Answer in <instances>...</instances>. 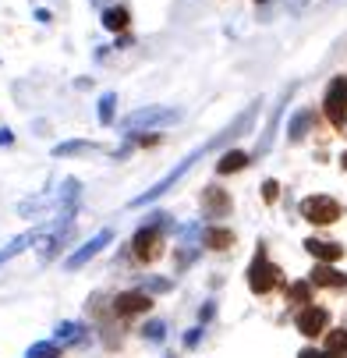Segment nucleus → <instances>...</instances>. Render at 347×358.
I'll return each mask as SVG.
<instances>
[{"label":"nucleus","instance_id":"nucleus-10","mask_svg":"<svg viewBox=\"0 0 347 358\" xmlns=\"http://www.w3.org/2000/svg\"><path fill=\"white\" fill-rule=\"evenodd\" d=\"M103 245H110V231H99L92 241H85V245H82V248L71 255V259H68L64 266H68V270H82V266L92 259V255H99V248H103Z\"/></svg>","mask_w":347,"mask_h":358},{"label":"nucleus","instance_id":"nucleus-12","mask_svg":"<svg viewBox=\"0 0 347 358\" xmlns=\"http://www.w3.org/2000/svg\"><path fill=\"white\" fill-rule=\"evenodd\" d=\"M248 152H241V149H230V152H223L220 157V164H216V174H237V171H244L248 167Z\"/></svg>","mask_w":347,"mask_h":358},{"label":"nucleus","instance_id":"nucleus-17","mask_svg":"<svg viewBox=\"0 0 347 358\" xmlns=\"http://www.w3.org/2000/svg\"><path fill=\"white\" fill-rule=\"evenodd\" d=\"M32 241H36V234H18V238L8 245V248H0V266H4L8 259H15V255H18L25 245H32Z\"/></svg>","mask_w":347,"mask_h":358},{"label":"nucleus","instance_id":"nucleus-7","mask_svg":"<svg viewBox=\"0 0 347 358\" xmlns=\"http://www.w3.org/2000/svg\"><path fill=\"white\" fill-rule=\"evenodd\" d=\"M326 323H330V313L323 309V305H309V309L297 313V334L302 337H323L326 334Z\"/></svg>","mask_w":347,"mask_h":358},{"label":"nucleus","instance_id":"nucleus-5","mask_svg":"<svg viewBox=\"0 0 347 358\" xmlns=\"http://www.w3.org/2000/svg\"><path fill=\"white\" fill-rule=\"evenodd\" d=\"M174 121H181V110H174V107H145V110H135L131 117H124V131H135V128H156V124H174Z\"/></svg>","mask_w":347,"mask_h":358},{"label":"nucleus","instance_id":"nucleus-6","mask_svg":"<svg viewBox=\"0 0 347 358\" xmlns=\"http://www.w3.org/2000/svg\"><path fill=\"white\" fill-rule=\"evenodd\" d=\"M135 255L142 263H153L160 259V252H163V234H160V224H149V227H138L135 241H131Z\"/></svg>","mask_w":347,"mask_h":358},{"label":"nucleus","instance_id":"nucleus-21","mask_svg":"<svg viewBox=\"0 0 347 358\" xmlns=\"http://www.w3.org/2000/svg\"><path fill=\"white\" fill-rule=\"evenodd\" d=\"M29 358H61V348L50 344V341H39V344L29 348Z\"/></svg>","mask_w":347,"mask_h":358},{"label":"nucleus","instance_id":"nucleus-13","mask_svg":"<svg viewBox=\"0 0 347 358\" xmlns=\"http://www.w3.org/2000/svg\"><path fill=\"white\" fill-rule=\"evenodd\" d=\"M202 241H206V248H213V252H227V248L234 245V234L223 231V227H206V231H202Z\"/></svg>","mask_w":347,"mask_h":358},{"label":"nucleus","instance_id":"nucleus-3","mask_svg":"<svg viewBox=\"0 0 347 358\" xmlns=\"http://www.w3.org/2000/svg\"><path fill=\"white\" fill-rule=\"evenodd\" d=\"M302 217L309 224H316V227H326V224H337L344 217V210H340V202L330 199V195H309L302 202Z\"/></svg>","mask_w":347,"mask_h":358},{"label":"nucleus","instance_id":"nucleus-23","mask_svg":"<svg viewBox=\"0 0 347 358\" xmlns=\"http://www.w3.org/2000/svg\"><path fill=\"white\" fill-rule=\"evenodd\" d=\"M276 195H280V185H276V181H266V185H263V199H266V202H276Z\"/></svg>","mask_w":347,"mask_h":358},{"label":"nucleus","instance_id":"nucleus-22","mask_svg":"<svg viewBox=\"0 0 347 358\" xmlns=\"http://www.w3.org/2000/svg\"><path fill=\"white\" fill-rule=\"evenodd\" d=\"M309 121H312V117H309V114L302 110V114H297V117L290 121V128H287V135H290V138L297 142V138H302V135H305V128H309Z\"/></svg>","mask_w":347,"mask_h":358},{"label":"nucleus","instance_id":"nucleus-16","mask_svg":"<svg viewBox=\"0 0 347 358\" xmlns=\"http://www.w3.org/2000/svg\"><path fill=\"white\" fill-rule=\"evenodd\" d=\"M287 301L309 309V305H312V284H290V287H287Z\"/></svg>","mask_w":347,"mask_h":358},{"label":"nucleus","instance_id":"nucleus-11","mask_svg":"<svg viewBox=\"0 0 347 358\" xmlns=\"http://www.w3.org/2000/svg\"><path fill=\"white\" fill-rule=\"evenodd\" d=\"M305 248L316 255V259H323V263H337L340 255H344V248H340V245H333V241H319V238H309V241H305Z\"/></svg>","mask_w":347,"mask_h":358},{"label":"nucleus","instance_id":"nucleus-25","mask_svg":"<svg viewBox=\"0 0 347 358\" xmlns=\"http://www.w3.org/2000/svg\"><path fill=\"white\" fill-rule=\"evenodd\" d=\"M11 142H15V135L8 128H0V145H11Z\"/></svg>","mask_w":347,"mask_h":358},{"label":"nucleus","instance_id":"nucleus-2","mask_svg":"<svg viewBox=\"0 0 347 358\" xmlns=\"http://www.w3.org/2000/svg\"><path fill=\"white\" fill-rule=\"evenodd\" d=\"M280 284H283L280 266H273L270 255H266V248H259L256 259H252V266H248V287H252L256 294H270V291L280 287Z\"/></svg>","mask_w":347,"mask_h":358},{"label":"nucleus","instance_id":"nucleus-4","mask_svg":"<svg viewBox=\"0 0 347 358\" xmlns=\"http://www.w3.org/2000/svg\"><path fill=\"white\" fill-rule=\"evenodd\" d=\"M323 110L330 117L333 128H344L347 124V75H337L326 89V99H323Z\"/></svg>","mask_w":347,"mask_h":358},{"label":"nucleus","instance_id":"nucleus-27","mask_svg":"<svg viewBox=\"0 0 347 358\" xmlns=\"http://www.w3.org/2000/svg\"><path fill=\"white\" fill-rule=\"evenodd\" d=\"M340 164H344V167H347V152H344V160H340Z\"/></svg>","mask_w":347,"mask_h":358},{"label":"nucleus","instance_id":"nucleus-8","mask_svg":"<svg viewBox=\"0 0 347 358\" xmlns=\"http://www.w3.org/2000/svg\"><path fill=\"white\" fill-rule=\"evenodd\" d=\"M149 305H153V298H149L145 291H124L114 298V313L117 316H135V313H149Z\"/></svg>","mask_w":347,"mask_h":358},{"label":"nucleus","instance_id":"nucleus-9","mask_svg":"<svg viewBox=\"0 0 347 358\" xmlns=\"http://www.w3.org/2000/svg\"><path fill=\"white\" fill-rule=\"evenodd\" d=\"M202 210H206L213 220L227 217V213H230V195H227L223 188H216V185L202 188Z\"/></svg>","mask_w":347,"mask_h":358},{"label":"nucleus","instance_id":"nucleus-18","mask_svg":"<svg viewBox=\"0 0 347 358\" xmlns=\"http://www.w3.org/2000/svg\"><path fill=\"white\" fill-rule=\"evenodd\" d=\"M344 351H347V330H333V334H326V355L337 358V355H344Z\"/></svg>","mask_w":347,"mask_h":358},{"label":"nucleus","instance_id":"nucleus-24","mask_svg":"<svg viewBox=\"0 0 347 358\" xmlns=\"http://www.w3.org/2000/svg\"><path fill=\"white\" fill-rule=\"evenodd\" d=\"M145 334H149V341H160V337H163V323H149Z\"/></svg>","mask_w":347,"mask_h":358},{"label":"nucleus","instance_id":"nucleus-1","mask_svg":"<svg viewBox=\"0 0 347 358\" xmlns=\"http://www.w3.org/2000/svg\"><path fill=\"white\" fill-rule=\"evenodd\" d=\"M206 149H209V142H206L202 149L188 152V157H184V160H181V164H177V167H174V171L167 174V178H160V181H156L153 188H149V192L135 195V199H131V206H145V202H156L160 195H167V192H170V188H174V185H177V181H181V178H184L188 171H191V164H195V160H202V152H206Z\"/></svg>","mask_w":347,"mask_h":358},{"label":"nucleus","instance_id":"nucleus-20","mask_svg":"<svg viewBox=\"0 0 347 358\" xmlns=\"http://www.w3.org/2000/svg\"><path fill=\"white\" fill-rule=\"evenodd\" d=\"M99 149L96 142H64V145H54V157H71V152H92Z\"/></svg>","mask_w":347,"mask_h":358},{"label":"nucleus","instance_id":"nucleus-14","mask_svg":"<svg viewBox=\"0 0 347 358\" xmlns=\"http://www.w3.org/2000/svg\"><path fill=\"white\" fill-rule=\"evenodd\" d=\"M312 284H316V287H344V284H347V277L323 263V266H316V270H312Z\"/></svg>","mask_w":347,"mask_h":358},{"label":"nucleus","instance_id":"nucleus-19","mask_svg":"<svg viewBox=\"0 0 347 358\" xmlns=\"http://www.w3.org/2000/svg\"><path fill=\"white\" fill-rule=\"evenodd\" d=\"M114 103H117V92L99 96V124H114Z\"/></svg>","mask_w":347,"mask_h":358},{"label":"nucleus","instance_id":"nucleus-26","mask_svg":"<svg viewBox=\"0 0 347 358\" xmlns=\"http://www.w3.org/2000/svg\"><path fill=\"white\" fill-rule=\"evenodd\" d=\"M297 358H326V355H323V351H312V348H309V351H302Z\"/></svg>","mask_w":347,"mask_h":358},{"label":"nucleus","instance_id":"nucleus-15","mask_svg":"<svg viewBox=\"0 0 347 358\" xmlns=\"http://www.w3.org/2000/svg\"><path fill=\"white\" fill-rule=\"evenodd\" d=\"M128 22H131V15H128L124 8H110V11H103V25H107L110 32H124Z\"/></svg>","mask_w":347,"mask_h":358}]
</instances>
